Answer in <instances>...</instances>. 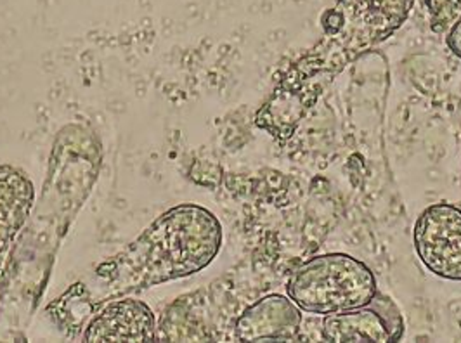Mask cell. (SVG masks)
<instances>
[{"instance_id":"obj_1","label":"cell","mask_w":461,"mask_h":343,"mask_svg":"<svg viewBox=\"0 0 461 343\" xmlns=\"http://www.w3.org/2000/svg\"><path fill=\"white\" fill-rule=\"evenodd\" d=\"M222 247V226L207 208L181 205L168 210L118 257L125 288L155 286L196 275Z\"/></svg>"},{"instance_id":"obj_2","label":"cell","mask_w":461,"mask_h":343,"mask_svg":"<svg viewBox=\"0 0 461 343\" xmlns=\"http://www.w3.org/2000/svg\"><path fill=\"white\" fill-rule=\"evenodd\" d=\"M286 293L302 312L330 316L368 303L378 293L373 271L347 253H324L290 275Z\"/></svg>"},{"instance_id":"obj_3","label":"cell","mask_w":461,"mask_h":343,"mask_svg":"<svg viewBox=\"0 0 461 343\" xmlns=\"http://www.w3.org/2000/svg\"><path fill=\"white\" fill-rule=\"evenodd\" d=\"M335 5L346 18L342 33L337 35L342 49L337 58L340 69L346 67L347 59L387 41L399 30L411 14L415 0H337Z\"/></svg>"},{"instance_id":"obj_4","label":"cell","mask_w":461,"mask_h":343,"mask_svg":"<svg viewBox=\"0 0 461 343\" xmlns=\"http://www.w3.org/2000/svg\"><path fill=\"white\" fill-rule=\"evenodd\" d=\"M416 255L432 273L461 281V210L451 203L427 206L413 229Z\"/></svg>"},{"instance_id":"obj_5","label":"cell","mask_w":461,"mask_h":343,"mask_svg":"<svg viewBox=\"0 0 461 343\" xmlns=\"http://www.w3.org/2000/svg\"><path fill=\"white\" fill-rule=\"evenodd\" d=\"M406 322L393 297L376 293L368 303L324 316L323 338L333 343L399 342Z\"/></svg>"},{"instance_id":"obj_6","label":"cell","mask_w":461,"mask_h":343,"mask_svg":"<svg viewBox=\"0 0 461 343\" xmlns=\"http://www.w3.org/2000/svg\"><path fill=\"white\" fill-rule=\"evenodd\" d=\"M302 324V309L286 295L271 293L252 303L234 326L241 342L294 340Z\"/></svg>"},{"instance_id":"obj_7","label":"cell","mask_w":461,"mask_h":343,"mask_svg":"<svg viewBox=\"0 0 461 343\" xmlns=\"http://www.w3.org/2000/svg\"><path fill=\"white\" fill-rule=\"evenodd\" d=\"M84 338L86 342H153V311L136 298L113 302L94 318Z\"/></svg>"},{"instance_id":"obj_8","label":"cell","mask_w":461,"mask_h":343,"mask_svg":"<svg viewBox=\"0 0 461 343\" xmlns=\"http://www.w3.org/2000/svg\"><path fill=\"white\" fill-rule=\"evenodd\" d=\"M33 203V185L20 170L0 165V266Z\"/></svg>"},{"instance_id":"obj_9","label":"cell","mask_w":461,"mask_h":343,"mask_svg":"<svg viewBox=\"0 0 461 343\" xmlns=\"http://www.w3.org/2000/svg\"><path fill=\"white\" fill-rule=\"evenodd\" d=\"M423 5L430 18V28L438 35L449 32L461 16V0H423Z\"/></svg>"},{"instance_id":"obj_10","label":"cell","mask_w":461,"mask_h":343,"mask_svg":"<svg viewBox=\"0 0 461 343\" xmlns=\"http://www.w3.org/2000/svg\"><path fill=\"white\" fill-rule=\"evenodd\" d=\"M446 44L449 47V50L458 59H461V16L458 18V22L449 28L447 37H446Z\"/></svg>"}]
</instances>
